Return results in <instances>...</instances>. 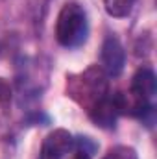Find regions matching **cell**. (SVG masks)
I'll return each instance as SVG.
<instances>
[{
	"label": "cell",
	"instance_id": "1",
	"mask_svg": "<svg viewBox=\"0 0 157 159\" xmlns=\"http://www.w3.org/2000/svg\"><path fill=\"white\" fill-rule=\"evenodd\" d=\"M56 37L57 43L72 48L81 44L87 37V17L83 7L78 4H65L57 15L56 22Z\"/></svg>",
	"mask_w": 157,
	"mask_h": 159
},
{
	"label": "cell",
	"instance_id": "3",
	"mask_svg": "<svg viewBox=\"0 0 157 159\" xmlns=\"http://www.w3.org/2000/svg\"><path fill=\"white\" fill-rule=\"evenodd\" d=\"M100 59H102V67L107 74L118 76L124 69L126 63V54L122 44L115 37H107L102 44V52H100Z\"/></svg>",
	"mask_w": 157,
	"mask_h": 159
},
{
	"label": "cell",
	"instance_id": "6",
	"mask_svg": "<svg viewBox=\"0 0 157 159\" xmlns=\"http://www.w3.org/2000/svg\"><path fill=\"white\" fill-rule=\"evenodd\" d=\"M104 4H105V11L111 17L122 19V17H128L131 13L135 0H104Z\"/></svg>",
	"mask_w": 157,
	"mask_h": 159
},
{
	"label": "cell",
	"instance_id": "2",
	"mask_svg": "<svg viewBox=\"0 0 157 159\" xmlns=\"http://www.w3.org/2000/svg\"><path fill=\"white\" fill-rule=\"evenodd\" d=\"M91 119L100 128H111L115 126L117 117L122 113L120 111V102L118 96H102L96 104L91 106Z\"/></svg>",
	"mask_w": 157,
	"mask_h": 159
},
{
	"label": "cell",
	"instance_id": "7",
	"mask_svg": "<svg viewBox=\"0 0 157 159\" xmlns=\"http://www.w3.org/2000/svg\"><path fill=\"white\" fill-rule=\"evenodd\" d=\"M104 159H139V157H137V152L133 148H129V146H117V148L109 150Z\"/></svg>",
	"mask_w": 157,
	"mask_h": 159
},
{
	"label": "cell",
	"instance_id": "4",
	"mask_svg": "<svg viewBox=\"0 0 157 159\" xmlns=\"http://www.w3.org/2000/svg\"><path fill=\"white\" fill-rule=\"evenodd\" d=\"M74 141L67 129H54L43 144V159H63L72 148Z\"/></svg>",
	"mask_w": 157,
	"mask_h": 159
},
{
	"label": "cell",
	"instance_id": "9",
	"mask_svg": "<svg viewBox=\"0 0 157 159\" xmlns=\"http://www.w3.org/2000/svg\"><path fill=\"white\" fill-rule=\"evenodd\" d=\"M72 159H91V154H87V152H83L79 148V150H76V154L72 156Z\"/></svg>",
	"mask_w": 157,
	"mask_h": 159
},
{
	"label": "cell",
	"instance_id": "5",
	"mask_svg": "<svg viewBox=\"0 0 157 159\" xmlns=\"http://www.w3.org/2000/svg\"><path fill=\"white\" fill-rule=\"evenodd\" d=\"M157 91V83H155V74L150 69H141L135 72V76L131 80V89L129 94L141 102V104H150L154 94Z\"/></svg>",
	"mask_w": 157,
	"mask_h": 159
},
{
	"label": "cell",
	"instance_id": "8",
	"mask_svg": "<svg viewBox=\"0 0 157 159\" xmlns=\"http://www.w3.org/2000/svg\"><path fill=\"white\" fill-rule=\"evenodd\" d=\"M9 96H11V94H9V87L6 85L4 80H0V100H2V102H7Z\"/></svg>",
	"mask_w": 157,
	"mask_h": 159
}]
</instances>
